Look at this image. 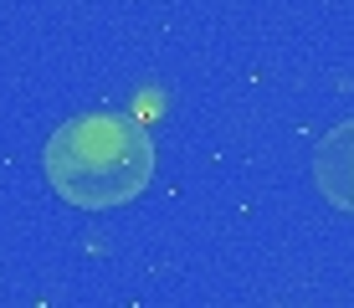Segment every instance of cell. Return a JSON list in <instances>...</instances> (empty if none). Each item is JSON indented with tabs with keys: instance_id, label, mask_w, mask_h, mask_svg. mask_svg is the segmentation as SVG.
Listing matches in <instances>:
<instances>
[{
	"instance_id": "cell-1",
	"label": "cell",
	"mask_w": 354,
	"mask_h": 308,
	"mask_svg": "<svg viewBox=\"0 0 354 308\" xmlns=\"http://www.w3.org/2000/svg\"><path fill=\"white\" fill-rule=\"evenodd\" d=\"M46 180L77 211H113L149 190L154 139L129 114H82L46 139Z\"/></svg>"
},
{
	"instance_id": "cell-2",
	"label": "cell",
	"mask_w": 354,
	"mask_h": 308,
	"mask_svg": "<svg viewBox=\"0 0 354 308\" xmlns=\"http://www.w3.org/2000/svg\"><path fill=\"white\" fill-rule=\"evenodd\" d=\"M313 185L334 211L354 216V118L334 123L313 150Z\"/></svg>"
}]
</instances>
